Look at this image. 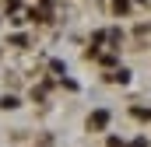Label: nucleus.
Segmentation results:
<instances>
[{
	"label": "nucleus",
	"mask_w": 151,
	"mask_h": 147,
	"mask_svg": "<svg viewBox=\"0 0 151 147\" xmlns=\"http://www.w3.org/2000/svg\"><path fill=\"white\" fill-rule=\"evenodd\" d=\"M134 116L137 119H151V109H134Z\"/></svg>",
	"instance_id": "obj_3"
},
{
	"label": "nucleus",
	"mask_w": 151,
	"mask_h": 147,
	"mask_svg": "<svg viewBox=\"0 0 151 147\" xmlns=\"http://www.w3.org/2000/svg\"><path fill=\"white\" fill-rule=\"evenodd\" d=\"M116 4V11H127V0H113Z\"/></svg>",
	"instance_id": "obj_4"
},
{
	"label": "nucleus",
	"mask_w": 151,
	"mask_h": 147,
	"mask_svg": "<svg viewBox=\"0 0 151 147\" xmlns=\"http://www.w3.org/2000/svg\"><path fill=\"white\" fill-rule=\"evenodd\" d=\"M130 147H148V140H134V144H130Z\"/></svg>",
	"instance_id": "obj_5"
},
{
	"label": "nucleus",
	"mask_w": 151,
	"mask_h": 147,
	"mask_svg": "<svg viewBox=\"0 0 151 147\" xmlns=\"http://www.w3.org/2000/svg\"><path fill=\"white\" fill-rule=\"evenodd\" d=\"M113 81H119V84H127V81H130V74H127V70H116V74H113Z\"/></svg>",
	"instance_id": "obj_2"
},
{
	"label": "nucleus",
	"mask_w": 151,
	"mask_h": 147,
	"mask_svg": "<svg viewBox=\"0 0 151 147\" xmlns=\"http://www.w3.org/2000/svg\"><path fill=\"white\" fill-rule=\"evenodd\" d=\"M106 123H109V112H95V116H91V126H95V130H102V126H106Z\"/></svg>",
	"instance_id": "obj_1"
}]
</instances>
